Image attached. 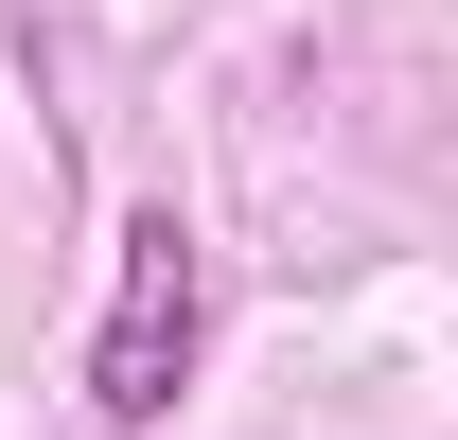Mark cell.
<instances>
[{"instance_id": "1", "label": "cell", "mask_w": 458, "mask_h": 440, "mask_svg": "<svg viewBox=\"0 0 458 440\" xmlns=\"http://www.w3.org/2000/svg\"><path fill=\"white\" fill-rule=\"evenodd\" d=\"M194 334H212V247L194 212H123V282H106V334H89V405L123 440L176 423V387H194Z\"/></svg>"}]
</instances>
